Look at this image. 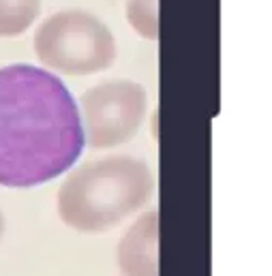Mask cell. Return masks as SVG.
Returning a JSON list of instances; mask_svg holds the SVG:
<instances>
[{
	"mask_svg": "<svg viewBox=\"0 0 272 276\" xmlns=\"http://www.w3.org/2000/svg\"><path fill=\"white\" fill-rule=\"evenodd\" d=\"M84 144L77 105L56 75L33 65L0 69V187L54 180L73 167Z\"/></svg>",
	"mask_w": 272,
	"mask_h": 276,
	"instance_id": "obj_1",
	"label": "cell"
},
{
	"mask_svg": "<svg viewBox=\"0 0 272 276\" xmlns=\"http://www.w3.org/2000/svg\"><path fill=\"white\" fill-rule=\"evenodd\" d=\"M152 193V171L142 159L116 155L88 161L62 182L58 214L71 229L101 233L146 206Z\"/></svg>",
	"mask_w": 272,
	"mask_h": 276,
	"instance_id": "obj_2",
	"label": "cell"
},
{
	"mask_svg": "<svg viewBox=\"0 0 272 276\" xmlns=\"http://www.w3.org/2000/svg\"><path fill=\"white\" fill-rule=\"evenodd\" d=\"M35 52L45 67L65 75H92L116 58L112 30L97 15L67 9L49 15L35 33Z\"/></svg>",
	"mask_w": 272,
	"mask_h": 276,
	"instance_id": "obj_3",
	"label": "cell"
},
{
	"mask_svg": "<svg viewBox=\"0 0 272 276\" xmlns=\"http://www.w3.org/2000/svg\"><path fill=\"white\" fill-rule=\"evenodd\" d=\"M146 90L131 79H114L86 90L79 99L84 139L92 148H114L140 131L146 116Z\"/></svg>",
	"mask_w": 272,
	"mask_h": 276,
	"instance_id": "obj_4",
	"label": "cell"
},
{
	"mask_svg": "<svg viewBox=\"0 0 272 276\" xmlns=\"http://www.w3.org/2000/svg\"><path fill=\"white\" fill-rule=\"evenodd\" d=\"M122 276H159V214L146 212L118 244Z\"/></svg>",
	"mask_w": 272,
	"mask_h": 276,
	"instance_id": "obj_5",
	"label": "cell"
},
{
	"mask_svg": "<svg viewBox=\"0 0 272 276\" xmlns=\"http://www.w3.org/2000/svg\"><path fill=\"white\" fill-rule=\"evenodd\" d=\"M41 0H0V37H17L35 24Z\"/></svg>",
	"mask_w": 272,
	"mask_h": 276,
	"instance_id": "obj_6",
	"label": "cell"
},
{
	"mask_svg": "<svg viewBox=\"0 0 272 276\" xmlns=\"http://www.w3.org/2000/svg\"><path fill=\"white\" fill-rule=\"evenodd\" d=\"M127 17L138 35L150 41L159 37V0H127Z\"/></svg>",
	"mask_w": 272,
	"mask_h": 276,
	"instance_id": "obj_7",
	"label": "cell"
},
{
	"mask_svg": "<svg viewBox=\"0 0 272 276\" xmlns=\"http://www.w3.org/2000/svg\"><path fill=\"white\" fill-rule=\"evenodd\" d=\"M3 231H5V217H3V212H0V236H3Z\"/></svg>",
	"mask_w": 272,
	"mask_h": 276,
	"instance_id": "obj_8",
	"label": "cell"
}]
</instances>
